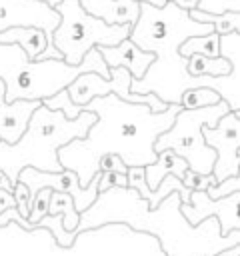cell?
I'll list each match as a JSON object with an SVG mask.
<instances>
[{
	"label": "cell",
	"mask_w": 240,
	"mask_h": 256,
	"mask_svg": "<svg viewBox=\"0 0 240 256\" xmlns=\"http://www.w3.org/2000/svg\"><path fill=\"white\" fill-rule=\"evenodd\" d=\"M42 102L36 100H14L0 104V140L14 144L26 132L30 116Z\"/></svg>",
	"instance_id": "cell-15"
},
{
	"label": "cell",
	"mask_w": 240,
	"mask_h": 256,
	"mask_svg": "<svg viewBox=\"0 0 240 256\" xmlns=\"http://www.w3.org/2000/svg\"><path fill=\"white\" fill-rule=\"evenodd\" d=\"M136 2H148V4H154V6H158V8H162V6L166 4V0H136Z\"/></svg>",
	"instance_id": "cell-34"
},
{
	"label": "cell",
	"mask_w": 240,
	"mask_h": 256,
	"mask_svg": "<svg viewBox=\"0 0 240 256\" xmlns=\"http://www.w3.org/2000/svg\"><path fill=\"white\" fill-rule=\"evenodd\" d=\"M50 192H52V190H40L38 196L34 198L32 208H30V216H28V224H30V226L38 228V222H40L44 216H48V200H50ZM40 230H42V228H40Z\"/></svg>",
	"instance_id": "cell-24"
},
{
	"label": "cell",
	"mask_w": 240,
	"mask_h": 256,
	"mask_svg": "<svg viewBox=\"0 0 240 256\" xmlns=\"http://www.w3.org/2000/svg\"><path fill=\"white\" fill-rule=\"evenodd\" d=\"M12 196H14V202H16V212L28 222V216H30V208H32V204H30V192H28V188L22 184V182H16V186H14V192H12Z\"/></svg>",
	"instance_id": "cell-27"
},
{
	"label": "cell",
	"mask_w": 240,
	"mask_h": 256,
	"mask_svg": "<svg viewBox=\"0 0 240 256\" xmlns=\"http://www.w3.org/2000/svg\"><path fill=\"white\" fill-rule=\"evenodd\" d=\"M196 10H202L208 14L240 12V0H198Z\"/></svg>",
	"instance_id": "cell-25"
},
{
	"label": "cell",
	"mask_w": 240,
	"mask_h": 256,
	"mask_svg": "<svg viewBox=\"0 0 240 256\" xmlns=\"http://www.w3.org/2000/svg\"><path fill=\"white\" fill-rule=\"evenodd\" d=\"M62 216V228L66 232L76 234V226L80 220V214L74 208V202L68 194H60V192H50V200H48V216Z\"/></svg>",
	"instance_id": "cell-20"
},
{
	"label": "cell",
	"mask_w": 240,
	"mask_h": 256,
	"mask_svg": "<svg viewBox=\"0 0 240 256\" xmlns=\"http://www.w3.org/2000/svg\"><path fill=\"white\" fill-rule=\"evenodd\" d=\"M180 110V104H170L164 112H152L146 104H130L114 94L92 98L78 112H92L94 124L84 138H74L58 150V162L78 176L80 188L92 182L98 160L108 154H116L126 168H146L158 158L156 138L172 126Z\"/></svg>",
	"instance_id": "cell-2"
},
{
	"label": "cell",
	"mask_w": 240,
	"mask_h": 256,
	"mask_svg": "<svg viewBox=\"0 0 240 256\" xmlns=\"http://www.w3.org/2000/svg\"><path fill=\"white\" fill-rule=\"evenodd\" d=\"M192 20L202 22V24H210L212 30L222 36L228 32H240V12H222V14H208L202 10H190L188 12Z\"/></svg>",
	"instance_id": "cell-19"
},
{
	"label": "cell",
	"mask_w": 240,
	"mask_h": 256,
	"mask_svg": "<svg viewBox=\"0 0 240 256\" xmlns=\"http://www.w3.org/2000/svg\"><path fill=\"white\" fill-rule=\"evenodd\" d=\"M94 120L96 116L92 112H80L76 120H66L60 110H48L40 104L18 142L6 144L0 140V172L12 186H16L18 174L24 168L62 172L58 150L74 138H84Z\"/></svg>",
	"instance_id": "cell-4"
},
{
	"label": "cell",
	"mask_w": 240,
	"mask_h": 256,
	"mask_svg": "<svg viewBox=\"0 0 240 256\" xmlns=\"http://www.w3.org/2000/svg\"><path fill=\"white\" fill-rule=\"evenodd\" d=\"M218 34L210 32V34H202V36H192L188 40H184L178 48L182 58H188L192 54H202L206 58H218Z\"/></svg>",
	"instance_id": "cell-21"
},
{
	"label": "cell",
	"mask_w": 240,
	"mask_h": 256,
	"mask_svg": "<svg viewBox=\"0 0 240 256\" xmlns=\"http://www.w3.org/2000/svg\"><path fill=\"white\" fill-rule=\"evenodd\" d=\"M10 222H18V224H20L24 230H28V232L40 230V228H34V226H30V224H28V222H26V220H24V218H22V216L16 212V208H8L6 212H2V214H0V228H2V226H8Z\"/></svg>",
	"instance_id": "cell-30"
},
{
	"label": "cell",
	"mask_w": 240,
	"mask_h": 256,
	"mask_svg": "<svg viewBox=\"0 0 240 256\" xmlns=\"http://www.w3.org/2000/svg\"><path fill=\"white\" fill-rule=\"evenodd\" d=\"M8 208H16V202H14V196L6 190H0V214L6 212Z\"/></svg>",
	"instance_id": "cell-31"
},
{
	"label": "cell",
	"mask_w": 240,
	"mask_h": 256,
	"mask_svg": "<svg viewBox=\"0 0 240 256\" xmlns=\"http://www.w3.org/2000/svg\"><path fill=\"white\" fill-rule=\"evenodd\" d=\"M166 2L178 6L180 10H186V12H190V10H194L198 6V0H166Z\"/></svg>",
	"instance_id": "cell-32"
},
{
	"label": "cell",
	"mask_w": 240,
	"mask_h": 256,
	"mask_svg": "<svg viewBox=\"0 0 240 256\" xmlns=\"http://www.w3.org/2000/svg\"><path fill=\"white\" fill-rule=\"evenodd\" d=\"M0 104H6V88L2 80H0Z\"/></svg>",
	"instance_id": "cell-33"
},
{
	"label": "cell",
	"mask_w": 240,
	"mask_h": 256,
	"mask_svg": "<svg viewBox=\"0 0 240 256\" xmlns=\"http://www.w3.org/2000/svg\"><path fill=\"white\" fill-rule=\"evenodd\" d=\"M214 32L210 24L190 18L186 10L166 2L162 8L140 2V16L130 28L128 40L140 50L152 52L154 62L140 80H130L132 94H154L164 104H180L186 90L212 88L228 104L232 112H240V66H232L230 74L220 78H196L186 70L188 58H182L178 48L192 36Z\"/></svg>",
	"instance_id": "cell-1"
},
{
	"label": "cell",
	"mask_w": 240,
	"mask_h": 256,
	"mask_svg": "<svg viewBox=\"0 0 240 256\" xmlns=\"http://www.w3.org/2000/svg\"><path fill=\"white\" fill-rule=\"evenodd\" d=\"M240 192H234L220 200H210L206 192H190V202L180 204V214L190 226H198L206 218H216L220 232L228 234L230 230H240Z\"/></svg>",
	"instance_id": "cell-12"
},
{
	"label": "cell",
	"mask_w": 240,
	"mask_h": 256,
	"mask_svg": "<svg viewBox=\"0 0 240 256\" xmlns=\"http://www.w3.org/2000/svg\"><path fill=\"white\" fill-rule=\"evenodd\" d=\"M42 2H46V4H50V6L54 8V6H56V4H60L62 0H42Z\"/></svg>",
	"instance_id": "cell-35"
},
{
	"label": "cell",
	"mask_w": 240,
	"mask_h": 256,
	"mask_svg": "<svg viewBox=\"0 0 240 256\" xmlns=\"http://www.w3.org/2000/svg\"><path fill=\"white\" fill-rule=\"evenodd\" d=\"M104 60V64L108 66V70L112 68H126L132 76V80H140L144 76V72L148 70V66L154 62V54L152 52H144L140 50L132 40H122L116 46H100L96 48Z\"/></svg>",
	"instance_id": "cell-13"
},
{
	"label": "cell",
	"mask_w": 240,
	"mask_h": 256,
	"mask_svg": "<svg viewBox=\"0 0 240 256\" xmlns=\"http://www.w3.org/2000/svg\"><path fill=\"white\" fill-rule=\"evenodd\" d=\"M202 138L216 154L212 176L222 182L232 176H240V112H226L214 128L202 126Z\"/></svg>",
	"instance_id": "cell-10"
},
{
	"label": "cell",
	"mask_w": 240,
	"mask_h": 256,
	"mask_svg": "<svg viewBox=\"0 0 240 256\" xmlns=\"http://www.w3.org/2000/svg\"><path fill=\"white\" fill-rule=\"evenodd\" d=\"M104 224H126L154 234L166 256H214L240 244V230L222 234L216 218L190 226L180 214L178 192L168 194L154 210H148L146 200L134 188H110L100 192L88 210L80 212L74 232L78 236Z\"/></svg>",
	"instance_id": "cell-3"
},
{
	"label": "cell",
	"mask_w": 240,
	"mask_h": 256,
	"mask_svg": "<svg viewBox=\"0 0 240 256\" xmlns=\"http://www.w3.org/2000/svg\"><path fill=\"white\" fill-rule=\"evenodd\" d=\"M222 98L216 90L212 88H192L186 90L180 98V106L186 110H194V108H206V106H214L218 104Z\"/></svg>",
	"instance_id": "cell-22"
},
{
	"label": "cell",
	"mask_w": 240,
	"mask_h": 256,
	"mask_svg": "<svg viewBox=\"0 0 240 256\" xmlns=\"http://www.w3.org/2000/svg\"><path fill=\"white\" fill-rule=\"evenodd\" d=\"M0 44L20 46L22 52L30 60H36L48 48L46 34L40 28H34V26H14V28H8V30L0 32Z\"/></svg>",
	"instance_id": "cell-16"
},
{
	"label": "cell",
	"mask_w": 240,
	"mask_h": 256,
	"mask_svg": "<svg viewBox=\"0 0 240 256\" xmlns=\"http://www.w3.org/2000/svg\"><path fill=\"white\" fill-rule=\"evenodd\" d=\"M110 188H128V178L126 174L118 172H100V182H98V194L106 192Z\"/></svg>",
	"instance_id": "cell-28"
},
{
	"label": "cell",
	"mask_w": 240,
	"mask_h": 256,
	"mask_svg": "<svg viewBox=\"0 0 240 256\" xmlns=\"http://www.w3.org/2000/svg\"><path fill=\"white\" fill-rule=\"evenodd\" d=\"M234 192H240V176H232V178H226L222 182H214L206 188V196L210 200H220V198H226Z\"/></svg>",
	"instance_id": "cell-23"
},
{
	"label": "cell",
	"mask_w": 240,
	"mask_h": 256,
	"mask_svg": "<svg viewBox=\"0 0 240 256\" xmlns=\"http://www.w3.org/2000/svg\"><path fill=\"white\" fill-rule=\"evenodd\" d=\"M84 72H96L106 80L110 78V70L96 48H92L78 66H70L62 58L30 60L20 46L0 44V80L6 88V102H44L60 90H66Z\"/></svg>",
	"instance_id": "cell-5"
},
{
	"label": "cell",
	"mask_w": 240,
	"mask_h": 256,
	"mask_svg": "<svg viewBox=\"0 0 240 256\" xmlns=\"http://www.w3.org/2000/svg\"><path fill=\"white\" fill-rule=\"evenodd\" d=\"M186 70L190 76H196V78H206V76L208 78H220V76L230 74L232 64L228 60H224L222 56L206 58L202 54H192V56H188Z\"/></svg>",
	"instance_id": "cell-18"
},
{
	"label": "cell",
	"mask_w": 240,
	"mask_h": 256,
	"mask_svg": "<svg viewBox=\"0 0 240 256\" xmlns=\"http://www.w3.org/2000/svg\"><path fill=\"white\" fill-rule=\"evenodd\" d=\"M188 170V162L180 156H176L172 150H162L158 152V158L154 164H148L144 168V180H146V186L148 190H156V186L160 184V180L168 174L176 176L178 180L184 178Z\"/></svg>",
	"instance_id": "cell-17"
},
{
	"label": "cell",
	"mask_w": 240,
	"mask_h": 256,
	"mask_svg": "<svg viewBox=\"0 0 240 256\" xmlns=\"http://www.w3.org/2000/svg\"><path fill=\"white\" fill-rule=\"evenodd\" d=\"M130 80L132 76L126 68H112L108 80L96 72H84L66 88V92L78 108L88 104L92 98H100L108 94H114L120 100L130 102V104H146L152 112H164L168 108V104H164L154 94H132Z\"/></svg>",
	"instance_id": "cell-8"
},
{
	"label": "cell",
	"mask_w": 240,
	"mask_h": 256,
	"mask_svg": "<svg viewBox=\"0 0 240 256\" xmlns=\"http://www.w3.org/2000/svg\"><path fill=\"white\" fill-rule=\"evenodd\" d=\"M54 10L58 12L60 22L52 34V46L70 66H78L92 48L116 46L130 36V26L104 24L86 14L78 0H62Z\"/></svg>",
	"instance_id": "cell-6"
},
{
	"label": "cell",
	"mask_w": 240,
	"mask_h": 256,
	"mask_svg": "<svg viewBox=\"0 0 240 256\" xmlns=\"http://www.w3.org/2000/svg\"><path fill=\"white\" fill-rule=\"evenodd\" d=\"M226 112H230V108L224 100L206 108H182L176 114L172 126L156 138L154 152L158 154L162 150H172L176 156L188 162V170L196 174H212L216 154L210 146H206L202 138V126L214 128Z\"/></svg>",
	"instance_id": "cell-7"
},
{
	"label": "cell",
	"mask_w": 240,
	"mask_h": 256,
	"mask_svg": "<svg viewBox=\"0 0 240 256\" xmlns=\"http://www.w3.org/2000/svg\"><path fill=\"white\" fill-rule=\"evenodd\" d=\"M18 182H22L28 192H30V204L34 202V198L38 196L40 190H52V192H60V194H68L74 202L76 212H84L88 210L96 196H98V182H100V172L92 178V182L86 188H80L78 176L72 170H62V172H40L34 168H24L18 174Z\"/></svg>",
	"instance_id": "cell-9"
},
{
	"label": "cell",
	"mask_w": 240,
	"mask_h": 256,
	"mask_svg": "<svg viewBox=\"0 0 240 256\" xmlns=\"http://www.w3.org/2000/svg\"><path fill=\"white\" fill-rule=\"evenodd\" d=\"M82 10L104 24L134 26L140 16V2L136 0H78Z\"/></svg>",
	"instance_id": "cell-14"
},
{
	"label": "cell",
	"mask_w": 240,
	"mask_h": 256,
	"mask_svg": "<svg viewBox=\"0 0 240 256\" xmlns=\"http://www.w3.org/2000/svg\"><path fill=\"white\" fill-rule=\"evenodd\" d=\"M214 176L212 174H196L192 170H186L184 178H182V184L190 190V192H206V188L210 184H214Z\"/></svg>",
	"instance_id": "cell-26"
},
{
	"label": "cell",
	"mask_w": 240,
	"mask_h": 256,
	"mask_svg": "<svg viewBox=\"0 0 240 256\" xmlns=\"http://www.w3.org/2000/svg\"><path fill=\"white\" fill-rule=\"evenodd\" d=\"M58 22H60L58 12L42 0H0V32L14 26H34L46 34L48 48L36 60L62 58L60 52L52 46V34Z\"/></svg>",
	"instance_id": "cell-11"
},
{
	"label": "cell",
	"mask_w": 240,
	"mask_h": 256,
	"mask_svg": "<svg viewBox=\"0 0 240 256\" xmlns=\"http://www.w3.org/2000/svg\"><path fill=\"white\" fill-rule=\"evenodd\" d=\"M98 172H118V174H126L128 168L124 166V162L116 156V154H108L102 156L98 160Z\"/></svg>",
	"instance_id": "cell-29"
}]
</instances>
